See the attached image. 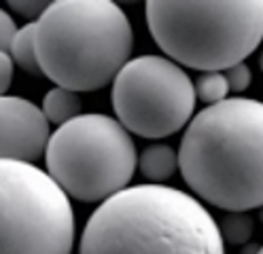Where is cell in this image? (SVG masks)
I'll list each match as a JSON object with an SVG mask.
<instances>
[{
	"mask_svg": "<svg viewBox=\"0 0 263 254\" xmlns=\"http://www.w3.org/2000/svg\"><path fill=\"white\" fill-rule=\"evenodd\" d=\"M178 169L189 189L227 212L263 206V102L227 97L185 129Z\"/></svg>",
	"mask_w": 263,
	"mask_h": 254,
	"instance_id": "cell-1",
	"label": "cell"
},
{
	"mask_svg": "<svg viewBox=\"0 0 263 254\" xmlns=\"http://www.w3.org/2000/svg\"><path fill=\"white\" fill-rule=\"evenodd\" d=\"M79 254H225V240L195 197L166 184H136L98 206Z\"/></svg>",
	"mask_w": 263,
	"mask_h": 254,
	"instance_id": "cell-2",
	"label": "cell"
},
{
	"mask_svg": "<svg viewBox=\"0 0 263 254\" xmlns=\"http://www.w3.org/2000/svg\"><path fill=\"white\" fill-rule=\"evenodd\" d=\"M34 24L41 72L58 87L96 91L129 62L134 34L110 0H60Z\"/></svg>",
	"mask_w": 263,
	"mask_h": 254,
	"instance_id": "cell-3",
	"label": "cell"
},
{
	"mask_svg": "<svg viewBox=\"0 0 263 254\" xmlns=\"http://www.w3.org/2000/svg\"><path fill=\"white\" fill-rule=\"evenodd\" d=\"M157 47L193 70L221 72L242 64L263 41V0L244 3H146Z\"/></svg>",
	"mask_w": 263,
	"mask_h": 254,
	"instance_id": "cell-4",
	"label": "cell"
},
{
	"mask_svg": "<svg viewBox=\"0 0 263 254\" xmlns=\"http://www.w3.org/2000/svg\"><path fill=\"white\" fill-rule=\"evenodd\" d=\"M47 174L79 201H106L127 189L138 163L129 131L108 114H81L60 125L45 150Z\"/></svg>",
	"mask_w": 263,
	"mask_h": 254,
	"instance_id": "cell-5",
	"label": "cell"
},
{
	"mask_svg": "<svg viewBox=\"0 0 263 254\" xmlns=\"http://www.w3.org/2000/svg\"><path fill=\"white\" fill-rule=\"evenodd\" d=\"M74 212L34 163L0 161V254H70Z\"/></svg>",
	"mask_w": 263,
	"mask_h": 254,
	"instance_id": "cell-6",
	"label": "cell"
},
{
	"mask_svg": "<svg viewBox=\"0 0 263 254\" xmlns=\"http://www.w3.org/2000/svg\"><path fill=\"white\" fill-rule=\"evenodd\" d=\"M195 100L189 74L161 55L129 60L112 81L117 121L140 138H166L189 125Z\"/></svg>",
	"mask_w": 263,
	"mask_h": 254,
	"instance_id": "cell-7",
	"label": "cell"
},
{
	"mask_svg": "<svg viewBox=\"0 0 263 254\" xmlns=\"http://www.w3.org/2000/svg\"><path fill=\"white\" fill-rule=\"evenodd\" d=\"M49 121L30 100L0 97V161L34 163L49 144Z\"/></svg>",
	"mask_w": 263,
	"mask_h": 254,
	"instance_id": "cell-8",
	"label": "cell"
},
{
	"mask_svg": "<svg viewBox=\"0 0 263 254\" xmlns=\"http://www.w3.org/2000/svg\"><path fill=\"white\" fill-rule=\"evenodd\" d=\"M140 172L151 184H159L168 180L178 167V152L168 144H153L142 150L138 159Z\"/></svg>",
	"mask_w": 263,
	"mask_h": 254,
	"instance_id": "cell-9",
	"label": "cell"
},
{
	"mask_svg": "<svg viewBox=\"0 0 263 254\" xmlns=\"http://www.w3.org/2000/svg\"><path fill=\"white\" fill-rule=\"evenodd\" d=\"M43 114L47 116L49 123H55V125H64L72 121V119L81 116L79 93L64 87H53L43 100Z\"/></svg>",
	"mask_w": 263,
	"mask_h": 254,
	"instance_id": "cell-10",
	"label": "cell"
},
{
	"mask_svg": "<svg viewBox=\"0 0 263 254\" xmlns=\"http://www.w3.org/2000/svg\"><path fill=\"white\" fill-rule=\"evenodd\" d=\"M9 53L22 70H26L30 74L41 72L39 57H36V24L34 22L26 24L17 30V34H15V38L11 43Z\"/></svg>",
	"mask_w": 263,
	"mask_h": 254,
	"instance_id": "cell-11",
	"label": "cell"
},
{
	"mask_svg": "<svg viewBox=\"0 0 263 254\" xmlns=\"http://www.w3.org/2000/svg\"><path fill=\"white\" fill-rule=\"evenodd\" d=\"M229 91L232 89H229L225 72H206V74H200V79L195 81V95L208 106L227 100Z\"/></svg>",
	"mask_w": 263,
	"mask_h": 254,
	"instance_id": "cell-12",
	"label": "cell"
},
{
	"mask_svg": "<svg viewBox=\"0 0 263 254\" xmlns=\"http://www.w3.org/2000/svg\"><path fill=\"white\" fill-rule=\"evenodd\" d=\"M221 235L229 244H246L253 237V218L246 212H227L221 225Z\"/></svg>",
	"mask_w": 263,
	"mask_h": 254,
	"instance_id": "cell-13",
	"label": "cell"
},
{
	"mask_svg": "<svg viewBox=\"0 0 263 254\" xmlns=\"http://www.w3.org/2000/svg\"><path fill=\"white\" fill-rule=\"evenodd\" d=\"M225 79L229 83V89L236 91V93H242L244 89H249V85L253 81V74H251V68L242 62V64H236L232 68H227Z\"/></svg>",
	"mask_w": 263,
	"mask_h": 254,
	"instance_id": "cell-14",
	"label": "cell"
},
{
	"mask_svg": "<svg viewBox=\"0 0 263 254\" xmlns=\"http://www.w3.org/2000/svg\"><path fill=\"white\" fill-rule=\"evenodd\" d=\"M49 5L51 3H43V0H11L9 7L22 15V17H28V19H41L43 13L49 9Z\"/></svg>",
	"mask_w": 263,
	"mask_h": 254,
	"instance_id": "cell-15",
	"label": "cell"
},
{
	"mask_svg": "<svg viewBox=\"0 0 263 254\" xmlns=\"http://www.w3.org/2000/svg\"><path fill=\"white\" fill-rule=\"evenodd\" d=\"M15 34H17V28H15V22L11 19V15L5 13L0 9V49L7 51L11 49V43L15 38Z\"/></svg>",
	"mask_w": 263,
	"mask_h": 254,
	"instance_id": "cell-16",
	"label": "cell"
},
{
	"mask_svg": "<svg viewBox=\"0 0 263 254\" xmlns=\"http://www.w3.org/2000/svg\"><path fill=\"white\" fill-rule=\"evenodd\" d=\"M13 66H15V62H13L11 53L0 49V97L7 93L9 85L13 81Z\"/></svg>",
	"mask_w": 263,
	"mask_h": 254,
	"instance_id": "cell-17",
	"label": "cell"
},
{
	"mask_svg": "<svg viewBox=\"0 0 263 254\" xmlns=\"http://www.w3.org/2000/svg\"><path fill=\"white\" fill-rule=\"evenodd\" d=\"M257 252H259V248H257V246H246L242 254H257Z\"/></svg>",
	"mask_w": 263,
	"mask_h": 254,
	"instance_id": "cell-18",
	"label": "cell"
},
{
	"mask_svg": "<svg viewBox=\"0 0 263 254\" xmlns=\"http://www.w3.org/2000/svg\"><path fill=\"white\" fill-rule=\"evenodd\" d=\"M259 68L263 70V51H261V55H259Z\"/></svg>",
	"mask_w": 263,
	"mask_h": 254,
	"instance_id": "cell-19",
	"label": "cell"
},
{
	"mask_svg": "<svg viewBox=\"0 0 263 254\" xmlns=\"http://www.w3.org/2000/svg\"><path fill=\"white\" fill-rule=\"evenodd\" d=\"M257 254H263V248H259V252H257Z\"/></svg>",
	"mask_w": 263,
	"mask_h": 254,
	"instance_id": "cell-20",
	"label": "cell"
}]
</instances>
